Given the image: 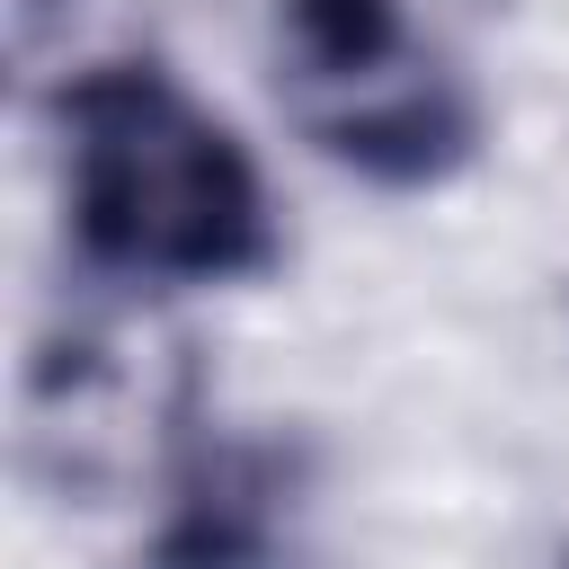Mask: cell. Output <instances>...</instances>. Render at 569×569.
Here are the masks:
<instances>
[{"mask_svg": "<svg viewBox=\"0 0 569 569\" xmlns=\"http://www.w3.org/2000/svg\"><path fill=\"white\" fill-rule=\"evenodd\" d=\"M62 222L107 284H231L276 267L267 178L160 62H89L53 89Z\"/></svg>", "mask_w": 569, "mask_h": 569, "instance_id": "obj_1", "label": "cell"}, {"mask_svg": "<svg viewBox=\"0 0 569 569\" xmlns=\"http://www.w3.org/2000/svg\"><path fill=\"white\" fill-rule=\"evenodd\" d=\"M427 0H276V98L373 187H436L480 151V98Z\"/></svg>", "mask_w": 569, "mask_h": 569, "instance_id": "obj_2", "label": "cell"}, {"mask_svg": "<svg viewBox=\"0 0 569 569\" xmlns=\"http://www.w3.org/2000/svg\"><path fill=\"white\" fill-rule=\"evenodd\" d=\"M284 551H293V462L276 445L196 427V445L160 480L151 569H284Z\"/></svg>", "mask_w": 569, "mask_h": 569, "instance_id": "obj_3", "label": "cell"}, {"mask_svg": "<svg viewBox=\"0 0 569 569\" xmlns=\"http://www.w3.org/2000/svg\"><path fill=\"white\" fill-rule=\"evenodd\" d=\"M427 9H445V18H462V9H480V0H427Z\"/></svg>", "mask_w": 569, "mask_h": 569, "instance_id": "obj_4", "label": "cell"}]
</instances>
